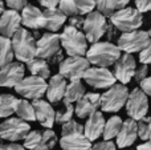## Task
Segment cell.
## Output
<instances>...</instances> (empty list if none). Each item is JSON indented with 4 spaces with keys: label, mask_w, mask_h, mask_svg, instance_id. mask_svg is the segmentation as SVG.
I'll return each mask as SVG.
<instances>
[{
    "label": "cell",
    "mask_w": 151,
    "mask_h": 150,
    "mask_svg": "<svg viewBox=\"0 0 151 150\" xmlns=\"http://www.w3.org/2000/svg\"><path fill=\"white\" fill-rule=\"evenodd\" d=\"M147 112H149V100H147V94L141 89V88H135L130 92L127 104H126V113H127L129 118L139 121V120L147 117Z\"/></svg>",
    "instance_id": "cell-10"
},
{
    "label": "cell",
    "mask_w": 151,
    "mask_h": 150,
    "mask_svg": "<svg viewBox=\"0 0 151 150\" xmlns=\"http://www.w3.org/2000/svg\"><path fill=\"white\" fill-rule=\"evenodd\" d=\"M149 33H150V36H151V28H150V31H149Z\"/></svg>",
    "instance_id": "cell-50"
},
{
    "label": "cell",
    "mask_w": 151,
    "mask_h": 150,
    "mask_svg": "<svg viewBox=\"0 0 151 150\" xmlns=\"http://www.w3.org/2000/svg\"><path fill=\"white\" fill-rule=\"evenodd\" d=\"M61 47H64L69 57H86L89 50L85 33L70 25H66L61 33Z\"/></svg>",
    "instance_id": "cell-3"
},
{
    "label": "cell",
    "mask_w": 151,
    "mask_h": 150,
    "mask_svg": "<svg viewBox=\"0 0 151 150\" xmlns=\"http://www.w3.org/2000/svg\"><path fill=\"white\" fill-rule=\"evenodd\" d=\"M36 110V118L40 125L47 129H50L56 122V112L53 110V106L47 100H37L32 102Z\"/></svg>",
    "instance_id": "cell-21"
},
{
    "label": "cell",
    "mask_w": 151,
    "mask_h": 150,
    "mask_svg": "<svg viewBox=\"0 0 151 150\" xmlns=\"http://www.w3.org/2000/svg\"><path fill=\"white\" fill-rule=\"evenodd\" d=\"M77 1V9L78 15H90L91 12H94V8L97 7V1L94 0H76Z\"/></svg>",
    "instance_id": "cell-36"
},
{
    "label": "cell",
    "mask_w": 151,
    "mask_h": 150,
    "mask_svg": "<svg viewBox=\"0 0 151 150\" xmlns=\"http://www.w3.org/2000/svg\"><path fill=\"white\" fill-rule=\"evenodd\" d=\"M139 61H141V64H145V65L151 64V40L149 45L145 48V50H142L139 53Z\"/></svg>",
    "instance_id": "cell-41"
},
{
    "label": "cell",
    "mask_w": 151,
    "mask_h": 150,
    "mask_svg": "<svg viewBox=\"0 0 151 150\" xmlns=\"http://www.w3.org/2000/svg\"><path fill=\"white\" fill-rule=\"evenodd\" d=\"M31 133V126L28 122L20 120L19 117H11L0 125V137L4 141L9 142H17V141L25 140Z\"/></svg>",
    "instance_id": "cell-6"
},
{
    "label": "cell",
    "mask_w": 151,
    "mask_h": 150,
    "mask_svg": "<svg viewBox=\"0 0 151 150\" xmlns=\"http://www.w3.org/2000/svg\"><path fill=\"white\" fill-rule=\"evenodd\" d=\"M115 144L113 141H101L91 146L90 150H115Z\"/></svg>",
    "instance_id": "cell-43"
},
{
    "label": "cell",
    "mask_w": 151,
    "mask_h": 150,
    "mask_svg": "<svg viewBox=\"0 0 151 150\" xmlns=\"http://www.w3.org/2000/svg\"><path fill=\"white\" fill-rule=\"evenodd\" d=\"M135 8L141 13L149 12V11H151V0H137L135 1Z\"/></svg>",
    "instance_id": "cell-44"
},
{
    "label": "cell",
    "mask_w": 151,
    "mask_h": 150,
    "mask_svg": "<svg viewBox=\"0 0 151 150\" xmlns=\"http://www.w3.org/2000/svg\"><path fill=\"white\" fill-rule=\"evenodd\" d=\"M129 0H98L97 1V11L101 12L105 17H111L123 8L129 7Z\"/></svg>",
    "instance_id": "cell-26"
},
{
    "label": "cell",
    "mask_w": 151,
    "mask_h": 150,
    "mask_svg": "<svg viewBox=\"0 0 151 150\" xmlns=\"http://www.w3.org/2000/svg\"><path fill=\"white\" fill-rule=\"evenodd\" d=\"M138 134L141 140L151 141V117H145L138 121Z\"/></svg>",
    "instance_id": "cell-34"
},
{
    "label": "cell",
    "mask_w": 151,
    "mask_h": 150,
    "mask_svg": "<svg viewBox=\"0 0 151 150\" xmlns=\"http://www.w3.org/2000/svg\"><path fill=\"white\" fill-rule=\"evenodd\" d=\"M64 60H65V58H64V53H63V50H60L57 55H55L52 58H49L48 63H49V65H58L60 66Z\"/></svg>",
    "instance_id": "cell-46"
},
{
    "label": "cell",
    "mask_w": 151,
    "mask_h": 150,
    "mask_svg": "<svg viewBox=\"0 0 151 150\" xmlns=\"http://www.w3.org/2000/svg\"><path fill=\"white\" fill-rule=\"evenodd\" d=\"M137 150H151V142H145L137 146Z\"/></svg>",
    "instance_id": "cell-49"
},
{
    "label": "cell",
    "mask_w": 151,
    "mask_h": 150,
    "mask_svg": "<svg viewBox=\"0 0 151 150\" xmlns=\"http://www.w3.org/2000/svg\"><path fill=\"white\" fill-rule=\"evenodd\" d=\"M61 150H90L91 141L86 138L85 134H70L60 138Z\"/></svg>",
    "instance_id": "cell-24"
},
{
    "label": "cell",
    "mask_w": 151,
    "mask_h": 150,
    "mask_svg": "<svg viewBox=\"0 0 151 150\" xmlns=\"http://www.w3.org/2000/svg\"><path fill=\"white\" fill-rule=\"evenodd\" d=\"M85 133V126L78 124L77 121L72 120L68 124L63 125V130H61V137L64 136H70V134H83Z\"/></svg>",
    "instance_id": "cell-35"
},
{
    "label": "cell",
    "mask_w": 151,
    "mask_h": 150,
    "mask_svg": "<svg viewBox=\"0 0 151 150\" xmlns=\"http://www.w3.org/2000/svg\"><path fill=\"white\" fill-rule=\"evenodd\" d=\"M40 4L45 9H53V8H58L60 1H57V0H40Z\"/></svg>",
    "instance_id": "cell-47"
},
{
    "label": "cell",
    "mask_w": 151,
    "mask_h": 150,
    "mask_svg": "<svg viewBox=\"0 0 151 150\" xmlns=\"http://www.w3.org/2000/svg\"><path fill=\"white\" fill-rule=\"evenodd\" d=\"M150 142H151V141H150Z\"/></svg>",
    "instance_id": "cell-51"
},
{
    "label": "cell",
    "mask_w": 151,
    "mask_h": 150,
    "mask_svg": "<svg viewBox=\"0 0 151 150\" xmlns=\"http://www.w3.org/2000/svg\"><path fill=\"white\" fill-rule=\"evenodd\" d=\"M58 8H60L66 16H69V17L78 15L77 1H76V0H61Z\"/></svg>",
    "instance_id": "cell-37"
},
{
    "label": "cell",
    "mask_w": 151,
    "mask_h": 150,
    "mask_svg": "<svg viewBox=\"0 0 151 150\" xmlns=\"http://www.w3.org/2000/svg\"><path fill=\"white\" fill-rule=\"evenodd\" d=\"M61 50V35L48 32L37 40V57L49 60Z\"/></svg>",
    "instance_id": "cell-14"
},
{
    "label": "cell",
    "mask_w": 151,
    "mask_h": 150,
    "mask_svg": "<svg viewBox=\"0 0 151 150\" xmlns=\"http://www.w3.org/2000/svg\"><path fill=\"white\" fill-rule=\"evenodd\" d=\"M16 114L20 120L23 121H37L36 118V110H35L33 104H31L28 100L25 98H20L17 100V104H16Z\"/></svg>",
    "instance_id": "cell-28"
},
{
    "label": "cell",
    "mask_w": 151,
    "mask_h": 150,
    "mask_svg": "<svg viewBox=\"0 0 151 150\" xmlns=\"http://www.w3.org/2000/svg\"><path fill=\"white\" fill-rule=\"evenodd\" d=\"M57 142V136L53 130H32L24 140V146L29 150H52Z\"/></svg>",
    "instance_id": "cell-12"
},
{
    "label": "cell",
    "mask_w": 151,
    "mask_h": 150,
    "mask_svg": "<svg viewBox=\"0 0 151 150\" xmlns=\"http://www.w3.org/2000/svg\"><path fill=\"white\" fill-rule=\"evenodd\" d=\"M13 57H15V50H13L12 40L1 36L0 37V66L4 68L8 64L13 63Z\"/></svg>",
    "instance_id": "cell-29"
},
{
    "label": "cell",
    "mask_w": 151,
    "mask_h": 150,
    "mask_svg": "<svg viewBox=\"0 0 151 150\" xmlns=\"http://www.w3.org/2000/svg\"><path fill=\"white\" fill-rule=\"evenodd\" d=\"M105 125H106V121L104 118V114L101 112H96L94 114H91L88 118L85 124V133L83 134L86 136L89 141H96L98 140L101 136H104L105 132Z\"/></svg>",
    "instance_id": "cell-23"
},
{
    "label": "cell",
    "mask_w": 151,
    "mask_h": 150,
    "mask_svg": "<svg viewBox=\"0 0 151 150\" xmlns=\"http://www.w3.org/2000/svg\"><path fill=\"white\" fill-rule=\"evenodd\" d=\"M102 94L99 93H86L82 100L76 104V114L80 118H89L91 114L98 112L101 108Z\"/></svg>",
    "instance_id": "cell-17"
},
{
    "label": "cell",
    "mask_w": 151,
    "mask_h": 150,
    "mask_svg": "<svg viewBox=\"0 0 151 150\" xmlns=\"http://www.w3.org/2000/svg\"><path fill=\"white\" fill-rule=\"evenodd\" d=\"M107 20L101 12L94 11L90 15L85 17V25H83V33L86 39L91 44L99 43L101 37L106 33Z\"/></svg>",
    "instance_id": "cell-11"
},
{
    "label": "cell",
    "mask_w": 151,
    "mask_h": 150,
    "mask_svg": "<svg viewBox=\"0 0 151 150\" xmlns=\"http://www.w3.org/2000/svg\"><path fill=\"white\" fill-rule=\"evenodd\" d=\"M85 81L90 87L96 89H110L113 85L117 84L114 73L110 72L107 68H99V66H93L85 73Z\"/></svg>",
    "instance_id": "cell-13"
},
{
    "label": "cell",
    "mask_w": 151,
    "mask_h": 150,
    "mask_svg": "<svg viewBox=\"0 0 151 150\" xmlns=\"http://www.w3.org/2000/svg\"><path fill=\"white\" fill-rule=\"evenodd\" d=\"M139 87H141V89L143 90L147 96H150V97H151V76L147 77L145 81H142Z\"/></svg>",
    "instance_id": "cell-48"
},
{
    "label": "cell",
    "mask_w": 151,
    "mask_h": 150,
    "mask_svg": "<svg viewBox=\"0 0 151 150\" xmlns=\"http://www.w3.org/2000/svg\"><path fill=\"white\" fill-rule=\"evenodd\" d=\"M44 19H45V29H48L52 33H56L61 27L65 24L66 20H69L68 16L60 9V8H53V9H45L44 11Z\"/></svg>",
    "instance_id": "cell-25"
},
{
    "label": "cell",
    "mask_w": 151,
    "mask_h": 150,
    "mask_svg": "<svg viewBox=\"0 0 151 150\" xmlns=\"http://www.w3.org/2000/svg\"><path fill=\"white\" fill-rule=\"evenodd\" d=\"M138 136V122L131 118L126 120L123 121V126L117 137V146L121 149L129 148L135 142Z\"/></svg>",
    "instance_id": "cell-22"
},
{
    "label": "cell",
    "mask_w": 151,
    "mask_h": 150,
    "mask_svg": "<svg viewBox=\"0 0 151 150\" xmlns=\"http://www.w3.org/2000/svg\"><path fill=\"white\" fill-rule=\"evenodd\" d=\"M17 100L19 98H16L12 94H8V93H3L0 96V117L1 118H11V116L16 112Z\"/></svg>",
    "instance_id": "cell-30"
},
{
    "label": "cell",
    "mask_w": 151,
    "mask_h": 150,
    "mask_svg": "<svg viewBox=\"0 0 151 150\" xmlns=\"http://www.w3.org/2000/svg\"><path fill=\"white\" fill-rule=\"evenodd\" d=\"M21 15L16 11L12 9H7L5 12L1 13V17H0V32H1V36L8 37V39H12L16 35V32L19 29H21Z\"/></svg>",
    "instance_id": "cell-18"
},
{
    "label": "cell",
    "mask_w": 151,
    "mask_h": 150,
    "mask_svg": "<svg viewBox=\"0 0 151 150\" xmlns=\"http://www.w3.org/2000/svg\"><path fill=\"white\" fill-rule=\"evenodd\" d=\"M69 25L70 27H74L76 29H78V31H81V29H83V25H85V19H83V16H72V17H69Z\"/></svg>",
    "instance_id": "cell-42"
},
{
    "label": "cell",
    "mask_w": 151,
    "mask_h": 150,
    "mask_svg": "<svg viewBox=\"0 0 151 150\" xmlns=\"http://www.w3.org/2000/svg\"><path fill=\"white\" fill-rule=\"evenodd\" d=\"M90 69V63L86 57H66L58 66L60 74L65 79L73 81H81V79L85 77V73Z\"/></svg>",
    "instance_id": "cell-9"
},
{
    "label": "cell",
    "mask_w": 151,
    "mask_h": 150,
    "mask_svg": "<svg viewBox=\"0 0 151 150\" xmlns=\"http://www.w3.org/2000/svg\"><path fill=\"white\" fill-rule=\"evenodd\" d=\"M147 73H149V65H145V64H141V65L137 68L135 71V76H134V80L135 82H138L141 85L142 81L147 79Z\"/></svg>",
    "instance_id": "cell-39"
},
{
    "label": "cell",
    "mask_w": 151,
    "mask_h": 150,
    "mask_svg": "<svg viewBox=\"0 0 151 150\" xmlns=\"http://www.w3.org/2000/svg\"><path fill=\"white\" fill-rule=\"evenodd\" d=\"M137 68L138 66H137V61L134 56L129 55V53H123L114 65V76L119 81V84L126 85L134 79Z\"/></svg>",
    "instance_id": "cell-15"
},
{
    "label": "cell",
    "mask_w": 151,
    "mask_h": 150,
    "mask_svg": "<svg viewBox=\"0 0 151 150\" xmlns=\"http://www.w3.org/2000/svg\"><path fill=\"white\" fill-rule=\"evenodd\" d=\"M11 40L15 50V57L19 63L28 64L37 57V40L27 28L19 29Z\"/></svg>",
    "instance_id": "cell-2"
},
{
    "label": "cell",
    "mask_w": 151,
    "mask_h": 150,
    "mask_svg": "<svg viewBox=\"0 0 151 150\" xmlns=\"http://www.w3.org/2000/svg\"><path fill=\"white\" fill-rule=\"evenodd\" d=\"M21 20H23V25L32 31H39L40 28H45L44 12H41L36 5H27L21 12Z\"/></svg>",
    "instance_id": "cell-19"
},
{
    "label": "cell",
    "mask_w": 151,
    "mask_h": 150,
    "mask_svg": "<svg viewBox=\"0 0 151 150\" xmlns=\"http://www.w3.org/2000/svg\"><path fill=\"white\" fill-rule=\"evenodd\" d=\"M121 56L122 55H121V49L118 48V45L109 41H99L97 44H91V47L88 50L86 58L94 66L107 68V66L115 65Z\"/></svg>",
    "instance_id": "cell-1"
},
{
    "label": "cell",
    "mask_w": 151,
    "mask_h": 150,
    "mask_svg": "<svg viewBox=\"0 0 151 150\" xmlns=\"http://www.w3.org/2000/svg\"><path fill=\"white\" fill-rule=\"evenodd\" d=\"M151 36L146 31H135L130 33H122L118 39V48L125 53L133 55V53H141L145 48L149 45Z\"/></svg>",
    "instance_id": "cell-8"
},
{
    "label": "cell",
    "mask_w": 151,
    "mask_h": 150,
    "mask_svg": "<svg viewBox=\"0 0 151 150\" xmlns=\"http://www.w3.org/2000/svg\"><path fill=\"white\" fill-rule=\"evenodd\" d=\"M129 92L127 87L123 84H115L110 89L102 94L101 100V110L106 113H117L118 110L126 106L129 100Z\"/></svg>",
    "instance_id": "cell-4"
},
{
    "label": "cell",
    "mask_w": 151,
    "mask_h": 150,
    "mask_svg": "<svg viewBox=\"0 0 151 150\" xmlns=\"http://www.w3.org/2000/svg\"><path fill=\"white\" fill-rule=\"evenodd\" d=\"M123 126V121L119 116H113L106 121L104 132V141H111L113 138H117L121 129Z\"/></svg>",
    "instance_id": "cell-31"
},
{
    "label": "cell",
    "mask_w": 151,
    "mask_h": 150,
    "mask_svg": "<svg viewBox=\"0 0 151 150\" xmlns=\"http://www.w3.org/2000/svg\"><path fill=\"white\" fill-rule=\"evenodd\" d=\"M25 66L23 63H11L0 71V85L4 88H16L25 77Z\"/></svg>",
    "instance_id": "cell-16"
},
{
    "label": "cell",
    "mask_w": 151,
    "mask_h": 150,
    "mask_svg": "<svg viewBox=\"0 0 151 150\" xmlns=\"http://www.w3.org/2000/svg\"><path fill=\"white\" fill-rule=\"evenodd\" d=\"M0 150H27L25 146L19 145L15 142H3L0 145Z\"/></svg>",
    "instance_id": "cell-45"
},
{
    "label": "cell",
    "mask_w": 151,
    "mask_h": 150,
    "mask_svg": "<svg viewBox=\"0 0 151 150\" xmlns=\"http://www.w3.org/2000/svg\"><path fill=\"white\" fill-rule=\"evenodd\" d=\"M106 41H109V43H111L113 40H115L118 37L119 39V36H118V29H117V27L114 25V24L110 21V19L107 20V25H106Z\"/></svg>",
    "instance_id": "cell-40"
},
{
    "label": "cell",
    "mask_w": 151,
    "mask_h": 150,
    "mask_svg": "<svg viewBox=\"0 0 151 150\" xmlns=\"http://www.w3.org/2000/svg\"><path fill=\"white\" fill-rule=\"evenodd\" d=\"M49 63L47 60H42V58L36 57L35 60L29 61L27 64V69L29 71L31 76H37L41 77V79L47 80L50 79V68H49Z\"/></svg>",
    "instance_id": "cell-27"
},
{
    "label": "cell",
    "mask_w": 151,
    "mask_h": 150,
    "mask_svg": "<svg viewBox=\"0 0 151 150\" xmlns=\"http://www.w3.org/2000/svg\"><path fill=\"white\" fill-rule=\"evenodd\" d=\"M85 87L81 81H73L68 85L66 88V93H65V98L68 102L70 104H77L80 100H82L83 96H85Z\"/></svg>",
    "instance_id": "cell-32"
},
{
    "label": "cell",
    "mask_w": 151,
    "mask_h": 150,
    "mask_svg": "<svg viewBox=\"0 0 151 150\" xmlns=\"http://www.w3.org/2000/svg\"><path fill=\"white\" fill-rule=\"evenodd\" d=\"M5 4L8 5V9H12V11H16V12H23L24 8L29 4L27 0H8L5 1Z\"/></svg>",
    "instance_id": "cell-38"
},
{
    "label": "cell",
    "mask_w": 151,
    "mask_h": 150,
    "mask_svg": "<svg viewBox=\"0 0 151 150\" xmlns=\"http://www.w3.org/2000/svg\"><path fill=\"white\" fill-rule=\"evenodd\" d=\"M110 21L117 27L118 31L123 33H130V32L139 31V28L143 24V15L137 8L126 7L115 15H113L110 17Z\"/></svg>",
    "instance_id": "cell-5"
},
{
    "label": "cell",
    "mask_w": 151,
    "mask_h": 150,
    "mask_svg": "<svg viewBox=\"0 0 151 150\" xmlns=\"http://www.w3.org/2000/svg\"><path fill=\"white\" fill-rule=\"evenodd\" d=\"M16 93L20 94L25 100L35 101L41 100L42 96L47 94L48 92V82L44 79L37 76H29L25 77L17 87L15 88Z\"/></svg>",
    "instance_id": "cell-7"
},
{
    "label": "cell",
    "mask_w": 151,
    "mask_h": 150,
    "mask_svg": "<svg viewBox=\"0 0 151 150\" xmlns=\"http://www.w3.org/2000/svg\"><path fill=\"white\" fill-rule=\"evenodd\" d=\"M74 112H76V108L73 106V104L64 100V105L56 112V124L61 125V126L68 124L69 121H72V117H73Z\"/></svg>",
    "instance_id": "cell-33"
},
{
    "label": "cell",
    "mask_w": 151,
    "mask_h": 150,
    "mask_svg": "<svg viewBox=\"0 0 151 150\" xmlns=\"http://www.w3.org/2000/svg\"><path fill=\"white\" fill-rule=\"evenodd\" d=\"M66 88H68V84H66L65 77H63L60 73L52 76L49 79V82H48V92H47L48 101L50 104H58L63 98H65Z\"/></svg>",
    "instance_id": "cell-20"
}]
</instances>
